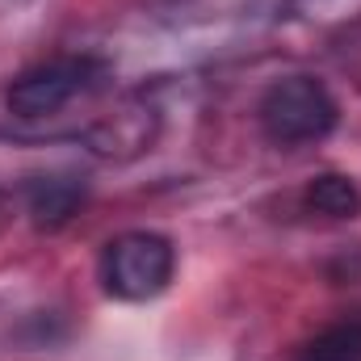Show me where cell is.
Instances as JSON below:
<instances>
[{"label":"cell","mask_w":361,"mask_h":361,"mask_svg":"<svg viewBox=\"0 0 361 361\" xmlns=\"http://www.w3.org/2000/svg\"><path fill=\"white\" fill-rule=\"evenodd\" d=\"M261 130L265 139L277 147H294V143H315L324 139L341 109H336V97L324 89V80L315 76H290V80H277L265 97H261Z\"/></svg>","instance_id":"obj_1"},{"label":"cell","mask_w":361,"mask_h":361,"mask_svg":"<svg viewBox=\"0 0 361 361\" xmlns=\"http://www.w3.org/2000/svg\"><path fill=\"white\" fill-rule=\"evenodd\" d=\"M89 59H51V63H38L30 72H21L8 89V114L17 118H47L55 109H63L76 92L89 89L92 80Z\"/></svg>","instance_id":"obj_3"},{"label":"cell","mask_w":361,"mask_h":361,"mask_svg":"<svg viewBox=\"0 0 361 361\" xmlns=\"http://www.w3.org/2000/svg\"><path fill=\"white\" fill-rule=\"evenodd\" d=\"M173 269H177V252L156 231H126V235L109 240L101 252L105 290L114 298H126V302L156 298L173 281Z\"/></svg>","instance_id":"obj_2"},{"label":"cell","mask_w":361,"mask_h":361,"mask_svg":"<svg viewBox=\"0 0 361 361\" xmlns=\"http://www.w3.org/2000/svg\"><path fill=\"white\" fill-rule=\"evenodd\" d=\"M85 202V180L76 177H42L30 185V214L38 227H59L68 223Z\"/></svg>","instance_id":"obj_4"},{"label":"cell","mask_w":361,"mask_h":361,"mask_svg":"<svg viewBox=\"0 0 361 361\" xmlns=\"http://www.w3.org/2000/svg\"><path fill=\"white\" fill-rule=\"evenodd\" d=\"M298 361H361V315L324 328Z\"/></svg>","instance_id":"obj_6"},{"label":"cell","mask_w":361,"mask_h":361,"mask_svg":"<svg viewBox=\"0 0 361 361\" xmlns=\"http://www.w3.org/2000/svg\"><path fill=\"white\" fill-rule=\"evenodd\" d=\"M307 206L328 219H353L361 210V189L341 173H324L307 185Z\"/></svg>","instance_id":"obj_5"}]
</instances>
